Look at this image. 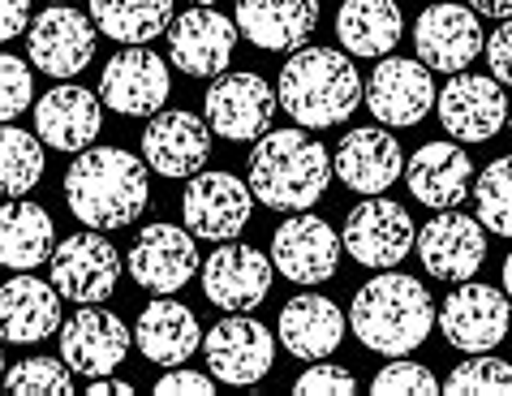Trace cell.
<instances>
[{"mask_svg":"<svg viewBox=\"0 0 512 396\" xmlns=\"http://www.w3.org/2000/svg\"><path fill=\"white\" fill-rule=\"evenodd\" d=\"M65 203L87 229H125L151 203L147 160L121 147H87L65 168Z\"/></svg>","mask_w":512,"mask_h":396,"instance_id":"cell-1","label":"cell"},{"mask_svg":"<svg viewBox=\"0 0 512 396\" xmlns=\"http://www.w3.org/2000/svg\"><path fill=\"white\" fill-rule=\"evenodd\" d=\"M349 328L353 336L383 358H405L418 349L435 328V297L414 276L401 272H379L375 280L353 293L349 306Z\"/></svg>","mask_w":512,"mask_h":396,"instance_id":"cell-2","label":"cell"},{"mask_svg":"<svg viewBox=\"0 0 512 396\" xmlns=\"http://www.w3.org/2000/svg\"><path fill=\"white\" fill-rule=\"evenodd\" d=\"M366 82L358 78L349 52L340 48H297L280 69L276 99L302 130H332L362 104Z\"/></svg>","mask_w":512,"mask_h":396,"instance_id":"cell-3","label":"cell"},{"mask_svg":"<svg viewBox=\"0 0 512 396\" xmlns=\"http://www.w3.org/2000/svg\"><path fill=\"white\" fill-rule=\"evenodd\" d=\"M332 155L306 130H267L250 151V190L272 211H310L327 194Z\"/></svg>","mask_w":512,"mask_h":396,"instance_id":"cell-4","label":"cell"},{"mask_svg":"<svg viewBox=\"0 0 512 396\" xmlns=\"http://www.w3.org/2000/svg\"><path fill=\"white\" fill-rule=\"evenodd\" d=\"M276 91L272 82L254 69H237V74H216V82L203 95V112L211 134L229 138V143H259L272 130L276 112Z\"/></svg>","mask_w":512,"mask_h":396,"instance_id":"cell-5","label":"cell"},{"mask_svg":"<svg viewBox=\"0 0 512 396\" xmlns=\"http://www.w3.org/2000/svg\"><path fill=\"white\" fill-rule=\"evenodd\" d=\"M203 353H207V371L216 375L220 384L254 388L272 371L276 341L259 319H250V310H229V315L203 336Z\"/></svg>","mask_w":512,"mask_h":396,"instance_id":"cell-6","label":"cell"},{"mask_svg":"<svg viewBox=\"0 0 512 396\" xmlns=\"http://www.w3.org/2000/svg\"><path fill=\"white\" fill-rule=\"evenodd\" d=\"M340 242H345V250L362 267L388 272V267L409 259V250L418 242V229L401 203H392V198H383V194H366V203H358L345 216Z\"/></svg>","mask_w":512,"mask_h":396,"instance_id":"cell-7","label":"cell"},{"mask_svg":"<svg viewBox=\"0 0 512 396\" xmlns=\"http://www.w3.org/2000/svg\"><path fill=\"white\" fill-rule=\"evenodd\" d=\"M512 319V297L504 289L491 285H469L461 280V289H452L444 297V310L435 315V323L444 328V341L461 353H491L508 336Z\"/></svg>","mask_w":512,"mask_h":396,"instance_id":"cell-8","label":"cell"},{"mask_svg":"<svg viewBox=\"0 0 512 396\" xmlns=\"http://www.w3.org/2000/svg\"><path fill=\"white\" fill-rule=\"evenodd\" d=\"M254 190L233 173H194L181 194V220L203 242H233L250 224Z\"/></svg>","mask_w":512,"mask_h":396,"instance_id":"cell-9","label":"cell"},{"mask_svg":"<svg viewBox=\"0 0 512 396\" xmlns=\"http://www.w3.org/2000/svg\"><path fill=\"white\" fill-rule=\"evenodd\" d=\"M237 22L211 5H194L168 22V61L186 78H216L237 52Z\"/></svg>","mask_w":512,"mask_h":396,"instance_id":"cell-10","label":"cell"},{"mask_svg":"<svg viewBox=\"0 0 512 396\" xmlns=\"http://www.w3.org/2000/svg\"><path fill=\"white\" fill-rule=\"evenodd\" d=\"M168 61L142 44H125L99 74V99L117 117H155L168 104Z\"/></svg>","mask_w":512,"mask_h":396,"instance_id":"cell-11","label":"cell"},{"mask_svg":"<svg viewBox=\"0 0 512 396\" xmlns=\"http://www.w3.org/2000/svg\"><path fill=\"white\" fill-rule=\"evenodd\" d=\"M362 99L379 125H388V130H409V125H418L426 112L435 108V78L422 61L383 56L375 65V74L366 78Z\"/></svg>","mask_w":512,"mask_h":396,"instance_id":"cell-12","label":"cell"},{"mask_svg":"<svg viewBox=\"0 0 512 396\" xmlns=\"http://www.w3.org/2000/svg\"><path fill=\"white\" fill-rule=\"evenodd\" d=\"M435 112H439V125H444L457 143H487L508 121L504 82L478 78V74H465L461 69V74H452V82H444V91L435 95Z\"/></svg>","mask_w":512,"mask_h":396,"instance_id":"cell-13","label":"cell"},{"mask_svg":"<svg viewBox=\"0 0 512 396\" xmlns=\"http://www.w3.org/2000/svg\"><path fill=\"white\" fill-rule=\"evenodd\" d=\"M52 285L61 289L65 302L91 306L117 293L121 280V254L112 250L99 233H74L52 250Z\"/></svg>","mask_w":512,"mask_h":396,"instance_id":"cell-14","label":"cell"},{"mask_svg":"<svg viewBox=\"0 0 512 396\" xmlns=\"http://www.w3.org/2000/svg\"><path fill=\"white\" fill-rule=\"evenodd\" d=\"M418 259L426 267V276L448 280V285H461L487 263V233H482V220L461 216L457 207L435 211V220H426V229L418 233Z\"/></svg>","mask_w":512,"mask_h":396,"instance_id":"cell-15","label":"cell"},{"mask_svg":"<svg viewBox=\"0 0 512 396\" xmlns=\"http://www.w3.org/2000/svg\"><path fill=\"white\" fill-rule=\"evenodd\" d=\"M340 263V233L327 220L297 211L272 233V267L293 285H323L336 276Z\"/></svg>","mask_w":512,"mask_h":396,"instance_id":"cell-16","label":"cell"},{"mask_svg":"<svg viewBox=\"0 0 512 396\" xmlns=\"http://www.w3.org/2000/svg\"><path fill=\"white\" fill-rule=\"evenodd\" d=\"M414 48L418 61L435 74H461L465 65L478 61V52L487 48L478 26V13L469 5H431L414 22Z\"/></svg>","mask_w":512,"mask_h":396,"instance_id":"cell-17","label":"cell"},{"mask_svg":"<svg viewBox=\"0 0 512 396\" xmlns=\"http://www.w3.org/2000/svg\"><path fill=\"white\" fill-rule=\"evenodd\" d=\"M198 272V246L190 229H177V224H147L134 246H130V276L134 285H142L147 293H177L186 289Z\"/></svg>","mask_w":512,"mask_h":396,"instance_id":"cell-18","label":"cell"},{"mask_svg":"<svg viewBox=\"0 0 512 396\" xmlns=\"http://www.w3.org/2000/svg\"><path fill=\"white\" fill-rule=\"evenodd\" d=\"M130 353V328L121 323V315H112L99 302L82 306L74 319H65L61 328V358L74 375L95 379L112 375Z\"/></svg>","mask_w":512,"mask_h":396,"instance_id":"cell-19","label":"cell"},{"mask_svg":"<svg viewBox=\"0 0 512 396\" xmlns=\"http://www.w3.org/2000/svg\"><path fill=\"white\" fill-rule=\"evenodd\" d=\"M95 56V22L87 13L52 5L31 22V65L48 78H78Z\"/></svg>","mask_w":512,"mask_h":396,"instance_id":"cell-20","label":"cell"},{"mask_svg":"<svg viewBox=\"0 0 512 396\" xmlns=\"http://www.w3.org/2000/svg\"><path fill=\"white\" fill-rule=\"evenodd\" d=\"M142 160L155 168L160 177H194L203 173V164L211 160V125L194 112H155L151 125L142 130Z\"/></svg>","mask_w":512,"mask_h":396,"instance_id":"cell-21","label":"cell"},{"mask_svg":"<svg viewBox=\"0 0 512 396\" xmlns=\"http://www.w3.org/2000/svg\"><path fill=\"white\" fill-rule=\"evenodd\" d=\"M272 289V259L246 242H220L203 263V293L220 310H254Z\"/></svg>","mask_w":512,"mask_h":396,"instance_id":"cell-22","label":"cell"},{"mask_svg":"<svg viewBox=\"0 0 512 396\" xmlns=\"http://www.w3.org/2000/svg\"><path fill=\"white\" fill-rule=\"evenodd\" d=\"M332 168L349 190L383 194L405 173V155H401V143H396L383 125H362V130H349L340 138Z\"/></svg>","mask_w":512,"mask_h":396,"instance_id":"cell-23","label":"cell"},{"mask_svg":"<svg viewBox=\"0 0 512 396\" xmlns=\"http://www.w3.org/2000/svg\"><path fill=\"white\" fill-rule=\"evenodd\" d=\"M237 31L263 52H297L319 31V0H237Z\"/></svg>","mask_w":512,"mask_h":396,"instance_id":"cell-24","label":"cell"},{"mask_svg":"<svg viewBox=\"0 0 512 396\" xmlns=\"http://www.w3.org/2000/svg\"><path fill=\"white\" fill-rule=\"evenodd\" d=\"M99 104L104 99L91 95L87 87H74V82H61L52 87L44 99L35 104V134L44 138V147L52 151H87L99 138Z\"/></svg>","mask_w":512,"mask_h":396,"instance_id":"cell-25","label":"cell"},{"mask_svg":"<svg viewBox=\"0 0 512 396\" xmlns=\"http://www.w3.org/2000/svg\"><path fill=\"white\" fill-rule=\"evenodd\" d=\"M61 323V289L35 276H13L0 285V341L39 345Z\"/></svg>","mask_w":512,"mask_h":396,"instance_id":"cell-26","label":"cell"},{"mask_svg":"<svg viewBox=\"0 0 512 396\" xmlns=\"http://www.w3.org/2000/svg\"><path fill=\"white\" fill-rule=\"evenodd\" d=\"M469 186H474V164L457 143H426L414 151L409 160V194L418 198L422 207L448 211L461 207L469 198Z\"/></svg>","mask_w":512,"mask_h":396,"instance_id":"cell-27","label":"cell"},{"mask_svg":"<svg viewBox=\"0 0 512 396\" xmlns=\"http://www.w3.org/2000/svg\"><path fill=\"white\" fill-rule=\"evenodd\" d=\"M345 328H349V319L323 293H302L280 310V345L302 362L332 358L340 341H345Z\"/></svg>","mask_w":512,"mask_h":396,"instance_id":"cell-28","label":"cell"},{"mask_svg":"<svg viewBox=\"0 0 512 396\" xmlns=\"http://www.w3.org/2000/svg\"><path fill=\"white\" fill-rule=\"evenodd\" d=\"M134 341L142 349V358L155 366H181L198 349L203 332H198V319L190 306L173 302V293H160L155 302L142 306Z\"/></svg>","mask_w":512,"mask_h":396,"instance_id":"cell-29","label":"cell"},{"mask_svg":"<svg viewBox=\"0 0 512 396\" xmlns=\"http://www.w3.org/2000/svg\"><path fill=\"white\" fill-rule=\"evenodd\" d=\"M56 250L52 216L31 198H9L0 207V267L13 272H31V267L48 263Z\"/></svg>","mask_w":512,"mask_h":396,"instance_id":"cell-30","label":"cell"},{"mask_svg":"<svg viewBox=\"0 0 512 396\" xmlns=\"http://www.w3.org/2000/svg\"><path fill=\"white\" fill-rule=\"evenodd\" d=\"M401 31L396 0H345L336 13V39L349 56H388L401 44Z\"/></svg>","mask_w":512,"mask_h":396,"instance_id":"cell-31","label":"cell"},{"mask_svg":"<svg viewBox=\"0 0 512 396\" xmlns=\"http://www.w3.org/2000/svg\"><path fill=\"white\" fill-rule=\"evenodd\" d=\"M91 22L117 44H151L173 22V0H91Z\"/></svg>","mask_w":512,"mask_h":396,"instance_id":"cell-32","label":"cell"},{"mask_svg":"<svg viewBox=\"0 0 512 396\" xmlns=\"http://www.w3.org/2000/svg\"><path fill=\"white\" fill-rule=\"evenodd\" d=\"M48 168V151L39 134H26L18 125H0V194L26 198Z\"/></svg>","mask_w":512,"mask_h":396,"instance_id":"cell-33","label":"cell"},{"mask_svg":"<svg viewBox=\"0 0 512 396\" xmlns=\"http://www.w3.org/2000/svg\"><path fill=\"white\" fill-rule=\"evenodd\" d=\"M474 198H478L482 229L512 242V155H504V160H495V164L482 168L478 186H474Z\"/></svg>","mask_w":512,"mask_h":396,"instance_id":"cell-34","label":"cell"},{"mask_svg":"<svg viewBox=\"0 0 512 396\" xmlns=\"http://www.w3.org/2000/svg\"><path fill=\"white\" fill-rule=\"evenodd\" d=\"M5 388L18 396H69L74 392V371L56 358H22L5 375Z\"/></svg>","mask_w":512,"mask_h":396,"instance_id":"cell-35","label":"cell"},{"mask_svg":"<svg viewBox=\"0 0 512 396\" xmlns=\"http://www.w3.org/2000/svg\"><path fill=\"white\" fill-rule=\"evenodd\" d=\"M448 396H469V392H487V396H512V362L500 358H465L457 371L444 379Z\"/></svg>","mask_w":512,"mask_h":396,"instance_id":"cell-36","label":"cell"},{"mask_svg":"<svg viewBox=\"0 0 512 396\" xmlns=\"http://www.w3.org/2000/svg\"><path fill=\"white\" fill-rule=\"evenodd\" d=\"M31 91H35L31 65L18 61V56H9V52H0V125L22 117V112L31 108Z\"/></svg>","mask_w":512,"mask_h":396,"instance_id":"cell-37","label":"cell"},{"mask_svg":"<svg viewBox=\"0 0 512 396\" xmlns=\"http://www.w3.org/2000/svg\"><path fill=\"white\" fill-rule=\"evenodd\" d=\"M371 392H379V396H401V392L431 396V392H439V379L426 371V366H418V362L396 358V362H388V366H383V371L371 379Z\"/></svg>","mask_w":512,"mask_h":396,"instance_id":"cell-38","label":"cell"},{"mask_svg":"<svg viewBox=\"0 0 512 396\" xmlns=\"http://www.w3.org/2000/svg\"><path fill=\"white\" fill-rule=\"evenodd\" d=\"M293 392H302V396H349V392H358V379H353V371H345V366L319 358L315 366H306V371L297 375Z\"/></svg>","mask_w":512,"mask_h":396,"instance_id":"cell-39","label":"cell"},{"mask_svg":"<svg viewBox=\"0 0 512 396\" xmlns=\"http://www.w3.org/2000/svg\"><path fill=\"white\" fill-rule=\"evenodd\" d=\"M160 396H211L216 392V375L203 371H186V366H168V375L155 384Z\"/></svg>","mask_w":512,"mask_h":396,"instance_id":"cell-40","label":"cell"},{"mask_svg":"<svg viewBox=\"0 0 512 396\" xmlns=\"http://www.w3.org/2000/svg\"><path fill=\"white\" fill-rule=\"evenodd\" d=\"M487 65H491V78L504 82V87H512V18L500 22V31H495L487 39Z\"/></svg>","mask_w":512,"mask_h":396,"instance_id":"cell-41","label":"cell"},{"mask_svg":"<svg viewBox=\"0 0 512 396\" xmlns=\"http://www.w3.org/2000/svg\"><path fill=\"white\" fill-rule=\"evenodd\" d=\"M31 26V0H0V44L18 39Z\"/></svg>","mask_w":512,"mask_h":396,"instance_id":"cell-42","label":"cell"},{"mask_svg":"<svg viewBox=\"0 0 512 396\" xmlns=\"http://www.w3.org/2000/svg\"><path fill=\"white\" fill-rule=\"evenodd\" d=\"M87 392H91V396H130L134 384H125V379H112V375H95Z\"/></svg>","mask_w":512,"mask_h":396,"instance_id":"cell-43","label":"cell"},{"mask_svg":"<svg viewBox=\"0 0 512 396\" xmlns=\"http://www.w3.org/2000/svg\"><path fill=\"white\" fill-rule=\"evenodd\" d=\"M474 13H487V18H512V0H469Z\"/></svg>","mask_w":512,"mask_h":396,"instance_id":"cell-44","label":"cell"},{"mask_svg":"<svg viewBox=\"0 0 512 396\" xmlns=\"http://www.w3.org/2000/svg\"><path fill=\"white\" fill-rule=\"evenodd\" d=\"M504 293L512 297V254H508V259H504Z\"/></svg>","mask_w":512,"mask_h":396,"instance_id":"cell-45","label":"cell"},{"mask_svg":"<svg viewBox=\"0 0 512 396\" xmlns=\"http://www.w3.org/2000/svg\"><path fill=\"white\" fill-rule=\"evenodd\" d=\"M0 379H5V349H0Z\"/></svg>","mask_w":512,"mask_h":396,"instance_id":"cell-46","label":"cell"},{"mask_svg":"<svg viewBox=\"0 0 512 396\" xmlns=\"http://www.w3.org/2000/svg\"><path fill=\"white\" fill-rule=\"evenodd\" d=\"M194 5H216V0H194Z\"/></svg>","mask_w":512,"mask_h":396,"instance_id":"cell-47","label":"cell"},{"mask_svg":"<svg viewBox=\"0 0 512 396\" xmlns=\"http://www.w3.org/2000/svg\"><path fill=\"white\" fill-rule=\"evenodd\" d=\"M52 5H61V0H52Z\"/></svg>","mask_w":512,"mask_h":396,"instance_id":"cell-48","label":"cell"},{"mask_svg":"<svg viewBox=\"0 0 512 396\" xmlns=\"http://www.w3.org/2000/svg\"><path fill=\"white\" fill-rule=\"evenodd\" d=\"M508 121H512V112H508Z\"/></svg>","mask_w":512,"mask_h":396,"instance_id":"cell-49","label":"cell"}]
</instances>
